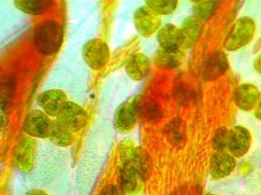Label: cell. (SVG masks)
I'll return each mask as SVG.
<instances>
[{"mask_svg":"<svg viewBox=\"0 0 261 195\" xmlns=\"http://www.w3.org/2000/svg\"><path fill=\"white\" fill-rule=\"evenodd\" d=\"M67 102V96L63 90L60 89H50L46 90L40 94L37 97V103L44 113L49 116L58 118L59 114L61 113L64 104Z\"/></svg>","mask_w":261,"mask_h":195,"instance_id":"obj_12","label":"cell"},{"mask_svg":"<svg viewBox=\"0 0 261 195\" xmlns=\"http://www.w3.org/2000/svg\"><path fill=\"white\" fill-rule=\"evenodd\" d=\"M252 146V135L244 126L236 125L230 129L227 151L234 158H240L249 152Z\"/></svg>","mask_w":261,"mask_h":195,"instance_id":"obj_10","label":"cell"},{"mask_svg":"<svg viewBox=\"0 0 261 195\" xmlns=\"http://www.w3.org/2000/svg\"><path fill=\"white\" fill-rule=\"evenodd\" d=\"M236 158L226 152H214L211 156V176L215 180L229 176L236 168Z\"/></svg>","mask_w":261,"mask_h":195,"instance_id":"obj_13","label":"cell"},{"mask_svg":"<svg viewBox=\"0 0 261 195\" xmlns=\"http://www.w3.org/2000/svg\"><path fill=\"white\" fill-rule=\"evenodd\" d=\"M205 195H219V194H216V193H211V192H208V193H206Z\"/></svg>","mask_w":261,"mask_h":195,"instance_id":"obj_28","label":"cell"},{"mask_svg":"<svg viewBox=\"0 0 261 195\" xmlns=\"http://www.w3.org/2000/svg\"><path fill=\"white\" fill-rule=\"evenodd\" d=\"M51 120L49 116L44 112L33 110L23 120L22 128L27 136L32 138H47L49 137Z\"/></svg>","mask_w":261,"mask_h":195,"instance_id":"obj_9","label":"cell"},{"mask_svg":"<svg viewBox=\"0 0 261 195\" xmlns=\"http://www.w3.org/2000/svg\"><path fill=\"white\" fill-rule=\"evenodd\" d=\"M82 57L88 67L99 70L106 66L110 60V48L101 38H93L84 44Z\"/></svg>","mask_w":261,"mask_h":195,"instance_id":"obj_4","label":"cell"},{"mask_svg":"<svg viewBox=\"0 0 261 195\" xmlns=\"http://www.w3.org/2000/svg\"><path fill=\"white\" fill-rule=\"evenodd\" d=\"M146 176L134 165L122 164L119 170V186L127 195H140L145 190Z\"/></svg>","mask_w":261,"mask_h":195,"instance_id":"obj_5","label":"cell"},{"mask_svg":"<svg viewBox=\"0 0 261 195\" xmlns=\"http://www.w3.org/2000/svg\"><path fill=\"white\" fill-rule=\"evenodd\" d=\"M48 138L52 144L61 148L68 147L73 142L72 132L58 119L52 120Z\"/></svg>","mask_w":261,"mask_h":195,"instance_id":"obj_19","label":"cell"},{"mask_svg":"<svg viewBox=\"0 0 261 195\" xmlns=\"http://www.w3.org/2000/svg\"><path fill=\"white\" fill-rule=\"evenodd\" d=\"M15 7L29 15H41L54 6L50 0H16Z\"/></svg>","mask_w":261,"mask_h":195,"instance_id":"obj_20","label":"cell"},{"mask_svg":"<svg viewBox=\"0 0 261 195\" xmlns=\"http://www.w3.org/2000/svg\"><path fill=\"white\" fill-rule=\"evenodd\" d=\"M228 68V61L224 52L220 50L213 52V53L207 58L203 76L206 81H213L218 79L219 76L223 75Z\"/></svg>","mask_w":261,"mask_h":195,"instance_id":"obj_15","label":"cell"},{"mask_svg":"<svg viewBox=\"0 0 261 195\" xmlns=\"http://www.w3.org/2000/svg\"><path fill=\"white\" fill-rule=\"evenodd\" d=\"M254 110H255L256 118L259 119V120H261V98H260V100H259V102H258V104H257V106H256V108H255Z\"/></svg>","mask_w":261,"mask_h":195,"instance_id":"obj_27","label":"cell"},{"mask_svg":"<svg viewBox=\"0 0 261 195\" xmlns=\"http://www.w3.org/2000/svg\"><path fill=\"white\" fill-rule=\"evenodd\" d=\"M36 144L32 137L25 136L20 138L14 149V161L18 170L22 173L32 171L35 158Z\"/></svg>","mask_w":261,"mask_h":195,"instance_id":"obj_7","label":"cell"},{"mask_svg":"<svg viewBox=\"0 0 261 195\" xmlns=\"http://www.w3.org/2000/svg\"><path fill=\"white\" fill-rule=\"evenodd\" d=\"M99 195H127L119 185H108L104 187Z\"/></svg>","mask_w":261,"mask_h":195,"instance_id":"obj_24","label":"cell"},{"mask_svg":"<svg viewBox=\"0 0 261 195\" xmlns=\"http://www.w3.org/2000/svg\"><path fill=\"white\" fill-rule=\"evenodd\" d=\"M140 97L136 96L126 100L116 109L114 127L118 133H129L136 126L140 109Z\"/></svg>","mask_w":261,"mask_h":195,"instance_id":"obj_3","label":"cell"},{"mask_svg":"<svg viewBox=\"0 0 261 195\" xmlns=\"http://www.w3.org/2000/svg\"><path fill=\"white\" fill-rule=\"evenodd\" d=\"M254 68L256 70V72H258L259 74H261V53H259L255 61H254Z\"/></svg>","mask_w":261,"mask_h":195,"instance_id":"obj_25","label":"cell"},{"mask_svg":"<svg viewBox=\"0 0 261 195\" xmlns=\"http://www.w3.org/2000/svg\"><path fill=\"white\" fill-rule=\"evenodd\" d=\"M261 98L260 90L251 83H244L233 89L232 99L238 108L244 112H250L256 108Z\"/></svg>","mask_w":261,"mask_h":195,"instance_id":"obj_11","label":"cell"},{"mask_svg":"<svg viewBox=\"0 0 261 195\" xmlns=\"http://www.w3.org/2000/svg\"><path fill=\"white\" fill-rule=\"evenodd\" d=\"M179 29L182 40L181 48L191 49L198 43L202 33L203 25L202 21L195 16H188L182 21L181 27Z\"/></svg>","mask_w":261,"mask_h":195,"instance_id":"obj_16","label":"cell"},{"mask_svg":"<svg viewBox=\"0 0 261 195\" xmlns=\"http://www.w3.org/2000/svg\"><path fill=\"white\" fill-rule=\"evenodd\" d=\"M161 17L147 6L138 8L134 13V24L140 35L150 37L155 32H159L161 27Z\"/></svg>","mask_w":261,"mask_h":195,"instance_id":"obj_8","label":"cell"},{"mask_svg":"<svg viewBox=\"0 0 261 195\" xmlns=\"http://www.w3.org/2000/svg\"><path fill=\"white\" fill-rule=\"evenodd\" d=\"M25 195H49L47 192H45L44 190H40V189H33L28 191L25 193Z\"/></svg>","mask_w":261,"mask_h":195,"instance_id":"obj_26","label":"cell"},{"mask_svg":"<svg viewBox=\"0 0 261 195\" xmlns=\"http://www.w3.org/2000/svg\"><path fill=\"white\" fill-rule=\"evenodd\" d=\"M71 132H79L86 125L87 113L76 103L67 101L57 118Z\"/></svg>","mask_w":261,"mask_h":195,"instance_id":"obj_6","label":"cell"},{"mask_svg":"<svg viewBox=\"0 0 261 195\" xmlns=\"http://www.w3.org/2000/svg\"><path fill=\"white\" fill-rule=\"evenodd\" d=\"M146 5L159 15H168L174 12L178 3L176 0H147Z\"/></svg>","mask_w":261,"mask_h":195,"instance_id":"obj_22","label":"cell"},{"mask_svg":"<svg viewBox=\"0 0 261 195\" xmlns=\"http://www.w3.org/2000/svg\"><path fill=\"white\" fill-rule=\"evenodd\" d=\"M230 131L226 127H219L214 134L212 147L215 152H225L228 147Z\"/></svg>","mask_w":261,"mask_h":195,"instance_id":"obj_23","label":"cell"},{"mask_svg":"<svg viewBox=\"0 0 261 195\" xmlns=\"http://www.w3.org/2000/svg\"><path fill=\"white\" fill-rule=\"evenodd\" d=\"M158 41L163 49L180 50L182 45L180 29L172 23L163 25L158 32Z\"/></svg>","mask_w":261,"mask_h":195,"instance_id":"obj_17","label":"cell"},{"mask_svg":"<svg viewBox=\"0 0 261 195\" xmlns=\"http://www.w3.org/2000/svg\"><path fill=\"white\" fill-rule=\"evenodd\" d=\"M219 2H212V0H202V2H195L193 6L194 14L201 21H207L211 19L219 8Z\"/></svg>","mask_w":261,"mask_h":195,"instance_id":"obj_21","label":"cell"},{"mask_svg":"<svg viewBox=\"0 0 261 195\" xmlns=\"http://www.w3.org/2000/svg\"><path fill=\"white\" fill-rule=\"evenodd\" d=\"M184 61L181 50H168L160 48L155 54V65L162 69H174L180 66Z\"/></svg>","mask_w":261,"mask_h":195,"instance_id":"obj_18","label":"cell"},{"mask_svg":"<svg viewBox=\"0 0 261 195\" xmlns=\"http://www.w3.org/2000/svg\"><path fill=\"white\" fill-rule=\"evenodd\" d=\"M255 30L256 24L253 18L249 16L238 18L226 35L224 48L228 51H236L243 48L253 40Z\"/></svg>","mask_w":261,"mask_h":195,"instance_id":"obj_2","label":"cell"},{"mask_svg":"<svg viewBox=\"0 0 261 195\" xmlns=\"http://www.w3.org/2000/svg\"><path fill=\"white\" fill-rule=\"evenodd\" d=\"M63 27L54 20L42 22L33 33V43L37 51L45 55L54 54L59 51L63 43Z\"/></svg>","mask_w":261,"mask_h":195,"instance_id":"obj_1","label":"cell"},{"mask_svg":"<svg viewBox=\"0 0 261 195\" xmlns=\"http://www.w3.org/2000/svg\"><path fill=\"white\" fill-rule=\"evenodd\" d=\"M151 70V61L143 53H134L130 55L125 64V72L129 79L139 82L149 75Z\"/></svg>","mask_w":261,"mask_h":195,"instance_id":"obj_14","label":"cell"}]
</instances>
